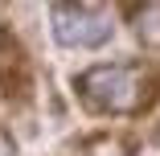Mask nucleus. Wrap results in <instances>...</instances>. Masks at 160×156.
Instances as JSON below:
<instances>
[{"label":"nucleus","instance_id":"obj_1","mask_svg":"<svg viewBox=\"0 0 160 156\" xmlns=\"http://www.w3.org/2000/svg\"><path fill=\"white\" fill-rule=\"evenodd\" d=\"M156 74L136 62H111V66H90L78 74V95L86 107L103 115H140L156 95Z\"/></svg>","mask_w":160,"mask_h":156},{"label":"nucleus","instance_id":"obj_2","mask_svg":"<svg viewBox=\"0 0 160 156\" xmlns=\"http://www.w3.org/2000/svg\"><path fill=\"white\" fill-rule=\"evenodd\" d=\"M115 33L111 8L94 0H58L53 4V37L70 49H94Z\"/></svg>","mask_w":160,"mask_h":156},{"label":"nucleus","instance_id":"obj_3","mask_svg":"<svg viewBox=\"0 0 160 156\" xmlns=\"http://www.w3.org/2000/svg\"><path fill=\"white\" fill-rule=\"evenodd\" d=\"M132 29L144 49H160V0H144L132 17Z\"/></svg>","mask_w":160,"mask_h":156},{"label":"nucleus","instance_id":"obj_4","mask_svg":"<svg viewBox=\"0 0 160 156\" xmlns=\"http://www.w3.org/2000/svg\"><path fill=\"white\" fill-rule=\"evenodd\" d=\"M0 156H17V144H12L8 132H0Z\"/></svg>","mask_w":160,"mask_h":156}]
</instances>
